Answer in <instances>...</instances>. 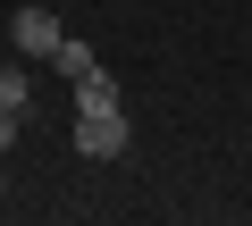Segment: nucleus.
I'll return each mask as SVG.
<instances>
[{
    "label": "nucleus",
    "mask_w": 252,
    "mask_h": 226,
    "mask_svg": "<svg viewBox=\"0 0 252 226\" xmlns=\"http://www.w3.org/2000/svg\"><path fill=\"white\" fill-rule=\"evenodd\" d=\"M76 151H84V159H118V151H126V118H118V109L76 118Z\"/></svg>",
    "instance_id": "nucleus-1"
},
{
    "label": "nucleus",
    "mask_w": 252,
    "mask_h": 226,
    "mask_svg": "<svg viewBox=\"0 0 252 226\" xmlns=\"http://www.w3.org/2000/svg\"><path fill=\"white\" fill-rule=\"evenodd\" d=\"M9 34H17V50H26V59H51V50L67 42V34H59V17L42 9V0H34V9H17V25H9Z\"/></svg>",
    "instance_id": "nucleus-2"
},
{
    "label": "nucleus",
    "mask_w": 252,
    "mask_h": 226,
    "mask_svg": "<svg viewBox=\"0 0 252 226\" xmlns=\"http://www.w3.org/2000/svg\"><path fill=\"white\" fill-rule=\"evenodd\" d=\"M93 109H118V75L109 67H84L76 75V118H93Z\"/></svg>",
    "instance_id": "nucleus-3"
},
{
    "label": "nucleus",
    "mask_w": 252,
    "mask_h": 226,
    "mask_svg": "<svg viewBox=\"0 0 252 226\" xmlns=\"http://www.w3.org/2000/svg\"><path fill=\"white\" fill-rule=\"evenodd\" d=\"M26 100H34V75H26V67H0V109L26 118Z\"/></svg>",
    "instance_id": "nucleus-4"
},
{
    "label": "nucleus",
    "mask_w": 252,
    "mask_h": 226,
    "mask_svg": "<svg viewBox=\"0 0 252 226\" xmlns=\"http://www.w3.org/2000/svg\"><path fill=\"white\" fill-rule=\"evenodd\" d=\"M51 67H67V84H76V75H84V67H93V50H84V42H76V34H67V42H59V50H51Z\"/></svg>",
    "instance_id": "nucleus-5"
},
{
    "label": "nucleus",
    "mask_w": 252,
    "mask_h": 226,
    "mask_svg": "<svg viewBox=\"0 0 252 226\" xmlns=\"http://www.w3.org/2000/svg\"><path fill=\"white\" fill-rule=\"evenodd\" d=\"M17 143V109H0V151H9Z\"/></svg>",
    "instance_id": "nucleus-6"
},
{
    "label": "nucleus",
    "mask_w": 252,
    "mask_h": 226,
    "mask_svg": "<svg viewBox=\"0 0 252 226\" xmlns=\"http://www.w3.org/2000/svg\"><path fill=\"white\" fill-rule=\"evenodd\" d=\"M0 193H9V184H0Z\"/></svg>",
    "instance_id": "nucleus-7"
}]
</instances>
